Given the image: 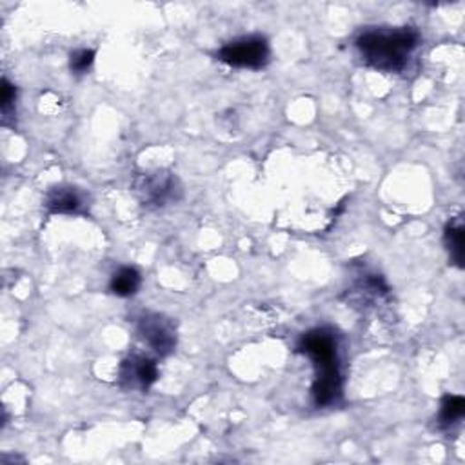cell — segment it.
Wrapping results in <instances>:
<instances>
[{
    "label": "cell",
    "instance_id": "obj_8",
    "mask_svg": "<svg viewBox=\"0 0 465 465\" xmlns=\"http://www.w3.org/2000/svg\"><path fill=\"white\" fill-rule=\"evenodd\" d=\"M444 244L447 247V253L451 262L456 267H463V245H465V229L461 219H453L446 231H444Z\"/></svg>",
    "mask_w": 465,
    "mask_h": 465
},
{
    "label": "cell",
    "instance_id": "obj_4",
    "mask_svg": "<svg viewBox=\"0 0 465 465\" xmlns=\"http://www.w3.org/2000/svg\"><path fill=\"white\" fill-rule=\"evenodd\" d=\"M269 44L264 37L253 35V37H244L233 41L219 50L217 57L224 64L231 67H244V69H260L269 62Z\"/></svg>",
    "mask_w": 465,
    "mask_h": 465
},
{
    "label": "cell",
    "instance_id": "obj_1",
    "mask_svg": "<svg viewBox=\"0 0 465 465\" xmlns=\"http://www.w3.org/2000/svg\"><path fill=\"white\" fill-rule=\"evenodd\" d=\"M298 351L309 356L316 371L311 391L314 406L328 407L337 404L342 397V373L335 333L326 328L311 329L300 338Z\"/></svg>",
    "mask_w": 465,
    "mask_h": 465
},
{
    "label": "cell",
    "instance_id": "obj_7",
    "mask_svg": "<svg viewBox=\"0 0 465 465\" xmlns=\"http://www.w3.org/2000/svg\"><path fill=\"white\" fill-rule=\"evenodd\" d=\"M46 207L55 214L79 213L82 207V198L75 188H53L46 197Z\"/></svg>",
    "mask_w": 465,
    "mask_h": 465
},
{
    "label": "cell",
    "instance_id": "obj_10",
    "mask_svg": "<svg viewBox=\"0 0 465 465\" xmlns=\"http://www.w3.org/2000/svg\"><path fill=\"white\" fill-rule=\"evenodd\" d=\"M465 415V399L463 397H458V395H447L444 397L442 400V406H440V415H438V420L442 425L449 427L456 422H460Z\"/></svg>",
    "mask_w": 465,
    "mask_h": 465
},
{
    "label": "cell",
    "instance_id": "obj_6",
    "mask_svg": "<svg viewBox=\"0 0 465 465\" xmlns=\"http://www.w3.org/2000/svg\"><path fill=\"white\" fill-rule=\"evenodd\" d=\"M159 378L157 364L148 356H129L119 368L120 385L126 389L148 391Z\"/></svg>",
    "mask_w": 465,
    "mask_h": 465
},
{
    "label": "cell",
    "instance_id": "obj_11",
    "mask_svg": "<svg viewBox=\"0 0 465 465\" xmlns=\"http://www.w3.org/2000/svg\"><path fill=\"white\" fill-rule=\"evenodd\" d=\"M93 62H95V51L93 50H79L75 53H71L69 69L77 75H82L93 66Z\"/></svg>",
    "mask_w": 465,
    "mask_h": 465
},
{
    "label": "cell",
    "instance_id": "obj_5",
    "mask_svg": "<svg viewBox=\"0 0 465 465\" xmlns=\"http://www.w3.org/2000/svg\"><path fill=\"white\" fill-rule=\"evenodd\" d=\"M136 331L138 337L160 356L171 354L176 347L174 322L164 314L150 313L146 316H142Z\"/></svg>",
    "mask_w": 465,
    "mask_h": 465
},
{
    "label": "cell",
    "instance_id": "obj_2",
    "mask_svg": "<svg viewBox=\"0 0 465 465\" xmlns=\"http://www.w3.org/2000/svg\"><path fill=\"white\" fill-rule=\"evenodd\" d=\"M418 44L420 35L413 27L368 29L356 39V48H359L364 62L378 71H385V74L402 71Z\"/></svg>",
    "mask_w": 465,
    "mask_h": 465
},
{
    "label": "cell",
    "instance_id": "obj_12",
    "mask_svg": "<svg viewBox=\"0 0 465 465\" xmlns=\"http://www.w3.org/2000/svg\"><path fill=\"white\" fill-rule=\"evenodd\" d=\"M15 100H17L15 86L8 79H4L3 81V97H0V107H3L4 124H6V119H10L8 115L12 113V110L15 107Z\"/></svg>",
    "mask_w": 465,
    "mask_h": 465
},
{
    "label": "cell",
    "instance_id": "obj_9",
    "mask_svg": "<svg viewBox=\"0 0 465 465\" xmlns=\"http://www.w3.org/2000/svg\"><path fill=\"white\" fill-rule=\"evenodd\" d=\"M140 285H142L140 273L135 267H122L113 275L110 282V290L113 295L128 298V297L136 295Z\"/></svg>",
    "mask_w": 465,
    "mask_h": 465
},
{
    "label": "cell",
    "instance_id": "obj_3",
    "mask_svg": "<svg viewBox=\"0 0 465 465\" xmlns=\"http://www.w3.org/2000/svg\"><path fill=\"white\" fill-rule=\"evenodd\" d=\"M133 190L142 205L153 209L176 204L184 195V188L182 182L178 181V176L166 169H157L136 176Z\"/></svg>",
    "mask_w": 465,
    "mask_h": 465
}]
</instances>
